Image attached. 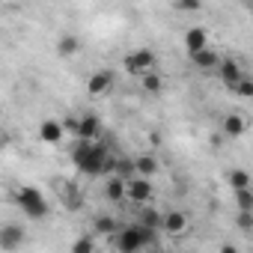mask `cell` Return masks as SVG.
Segmentation results:
<instances>
[{
  "label": "cell",
  "instance_id": "4",
  "mask_svg": "<svg viewBox=\"0 0 253 253\" xmlns=\"http://www.w3.org/2000/svg\"><path fill=\"white\" fill-rule=\"evenodd\" d=\"M27 232L21 223H3L0 226V250H6V253H15L21 244H24Z\"/></svg>",
  "mask_w": 253,
  "mask_h": 253
},
{
  "label": "cell",
  "instance_id": "6",
  "mask_svg": "<svg viewBox=\"0 0 253 253\" xmlns=\"http://www.w3.org/2000/svg\"><path fill=\"white\" fill-rule=\"evenodd\" d=\"M125 197H131L134 203H146L152 197V182L149 179H140V176L128 179V182H125Z\"/></svg>",
  "mask_w": 253,
  "mask_h": 253
},
{
  "label": "cell",
  "instance_id": "28",
  "mask_svg": "<svg viewBox=\"0 0 253 253\" xmlns=\"http://www.w3.org/2000/svg\"><path fill=\"white\" fill-rule=\"evenodd\" d=\"M217 253H238V247H235V244H220Z\"/></svg>",
  "mask_w": 253,
  "mask_h": 253
},
{
  "label": "cell",
  "instance_id": "2",
  "mask_svg": "<svg viewBox=\"0 0 253 253\" xmlns=\"http://www.w3.org/2000/svg\"><path fill=\"white\" fill-rule=\"evenodd\" d=\"M15 203H18V206H21V211H24L27 217H33V220H42V217L48 214V200H45V197H42V191H39V188H33V185L18 188Z\"/></svg>",
  "mask_w": 253,
  "mask_h": 253
},
{
  "label": "cell",
  "instance_id": "22",
  "mask_svg": "<svg viewBox=\"0 0 253 253\" xmlns=\"http://www.w3.org/2000/svg\"><path fill=\"white\" fill-rule=\"evenodd\" d=\"M72 253H95V241L89 235H78L72 241Z\"/></svg>",
  "mask_w": 253,
  "mask_h": 253
},
{
  "label": "cell",
  "instance_id": "27",
  "mask_svg": "<svg viewBox=\"0 0 253 253\" xmlns=\"http://www.w3.org/2000/svg\"><path fill=\"white\" fill-rule=\"evenodd\" d=\"M60 125H63V131H66V128H69V131H78V116H66Z\"/></svg>",
  "mask_w": 253,
  "mask_h": 253
},
{
  "label": "cell",
  "instance_id": "19",
  "mask_svg": "<svg viewBox=\"0 0 253 253\" xmlns=\"http://www.w3.org/2000/svg\"><path fill=\"white\" fill-rule=\"evenodd\" d=\"M92 146H95V143H86V140H78V143H75V149H72V161H75V167H81V164L86 161V155L92 152Z\"/></svg>",
  "mask_w": 253,
  "mask_h": 253
},
{
  "label": "cell",
  "instance_id": "10",
  "mask_svg": "<svg viewBox=\"0 0 253 253\" xmlns=\"http://www.w3.org/2000/svg\"><path fill=\"white\" fill-rule=\"evenodd\" d=\"M161 229L170 232V235L185 232L188 229V214L185 211H167V214H161Z\"/></svg>",
  "mask_w": 253,
  "mask_h": 253
},
{
  "label": "cell",
  "instance_id": "15",
  "mask_svg": "<svg viewBox=\"0 0 253 253\" xmlns=\"http://www.w3.org/2000/svg\"><path fill=\"white\" fill-rule=\"evenodd\" d=\"M104 197H107L110 203H119V200L125 197V179H119V176H107V185H104Z\"/></svg>",
  "mask_w": 253,
  "mask_h": 253
},
{
  "label": "cell",
  "instance_id": "20",
  "mask_svg": "<svg viewBox=\"0 0 253 253\" xmlns=\"http://www.w3.org/2000/svg\"><path fill=\"white\" fill-rule=\"evenodd\" d=\"M229 188L232 191H250V176L244 170H232L229 173Z\"/></svg>",
  "mask_w": 253,
  "mask_h": 253
},
{
  "label": "cell",
  "instance_id": "21",
  "mask_svg": "<svg viewBox=\"0 0 253 253\" xmlns=\"http://www.w3.org/2000/svg\"><path fill=\"white\" fill-rule=\"evenodd\" d=\"M140 226H143V229L158 232V229H161V214H158L155 209H146V211H143V217H140Z\"/></svg>",
  "mask_w": 253,
  "mask_h": 253
},
{
  "label": "cell",
  "instance_id": "26",
  "mask_svg": "<svg viewBox=\"0 0 253 253\" xmlns=\"http://www.w3.org/2000/svg\"><path fill=\"white\" fill-rule=\"evenodd\" d=\"M238 226H241V229H250V226H253L250 211H238Z\"/></svg>",
  "mask_w": 253,
  "mask_h": 253
},
{
  "label": "cell",
  "instance_id": "25",
  "mask_svg": "<svg viewBox=\"0 0 253 253\" xmlns=\"http://www.w3.org/2000/svg\"><path fill=\"white\" fill-rule=\"evenodd\" d=\"M176 12H200L203 3H197V0H182V3H173Z\"/></svg>",
  "mask_w": 253,
  "mask_h": 253
},
{
  "label": "cell",
  "instance_id": "24",
  "mask_svg": "<svg viewBox=\"0 0 253 253\" xmlns=\"http://www.w3.org/2000/svg\"><path fill=\"white\" fill-rule=\"evenodd\" d=\"M235 92H238L241 98H250V95H253V81H250V78L244 75V78H241V81L235 84Z\"/></svg>",
  "mask_w": 253,
  "mask_h": 253
},
{
  "label": "cell",
  "instance_id": "3",
  "mask_svg": "<svg viewBox=\"0 0 253 253\" xmlns=\"http://www.w3.org/2000/svg\"><path fill=\"white\" fill-rule=\"evenodd\" d=\"M155 66H158V57L149 51V48H140V51H134V54H128L122 60V69L128 72V75H149V72H155Z\"/></svg>",
  "mask_w": 253,
  "mask_h": 253
},
{
  "label": "cell",
  "instance_id": "8",
  "mask_svg": "<svg viewBox=\"0 0 253 253\" xmlns=\"http://www.w3.org/2000/svg\"><path fill=\"white\" fill-rule=\"evenodd\" d=\"M110 86H113V75H110L107 69L92 72V75H89V81H86V92H89V95H104Z\"/></svg>",
  "mask_w": 253,
  "mask_h": 253
},
{
  "label": "cell",
  "instance_id": "29",
  "mask_svg": "<svg viewBox=\"0 0 253 253\" xmlns=\"http://www.w3.org/2000/svg\"><path fill=\"white\" fill-rule=\"evenodd\" d=\"M0 119H3V110H0Z\"/></svg>",
  "mask_w": 253,
  "mask_h": 253
},
{
  "label": "cell",
  "instance_id": "18",
  "mask_svg": "<svg viewBox=\"0 0 253 253\" xmlns=\"http://www.w3.org/2000/svg\"><path fill=\"white\" fill-rule=\"evenodd\" d=\"M143 89H146V92H152V95H158V92L164 89V78H161L158 72H149V75H143Z\"/></svg>",
  "mask_w": 253,
  "mask_h": 253
},
{
  "label": "cell",
  "instance_id": "1",
  "mask_svg": "<svg viewBox=\"0 0 253 253\" xmlns=\"http://www.w3.org/2000/svg\"><path fill=\"white\" fill-rule=\"evenodd\" d=\"M155 235H158V232L143 229L140 223H137V226H125L122 232H116V247H119V253H140L146 244L155 241Z\"/></svg>",
  "mask_w": 253,
  "mask_h": 253
},
{
  "label": "cell",
  "instance_id": "11",
  "mask_svg": "<svg viewBox=\"0 0 253 253\" xmlns=\"http://www.w3.org/2000/svg\"><path fill=\"white\" fill-rule=\"evenodd\" d=\"M185 48H188V54H197V51L209 48V33H206V27H191V30L185 33Z\"/></svg>",
  "mask_w": 253,
  "mask_h": 253
},
{
  "label": "cell",
  "instance_id": "12",
  "mask_svg": "<svg viewBox=\"0 0 253 253\" xmlns=\"http://www.w3.org/2000/svg\"><path fill=\"white\" fill-rule=\"evenodd\" d=\"M131 164H134V176H140V179H152L158 173V158H152V155H140Z\"/></svg>",
  "mask_w": 253,
  "mask_h": 253
},
{
  "label": "cell",
  "instance_id": "7",
  "mask_svg": "<svg viewBox=\"0 0 253 253\" xmlns=\"http://www.w3.org/2000/svg\"><path fill=\"white\" fill-rule=\"evenodd\" d=\"M39 140L48 143V146H57L63 140V125H60V119H42L39 122Z\"/></svg>",
  "mask_w": 253,
  "mask_h": 253
},
{
  "label": "cell",
  "instance_id": "23",
  "mask_svg": "<svg viewBox=\"0 0 253 253\" xmlns=\"http://www.w3.org/2000/svg\"><path fill=\"white\" fill-rule=\"evenodd\" d=\"M238 211H253V191H235Z\"/></svg>",
  "mask_w": 253,
  "mask_h": 253
},
{
  "label": "cell",
  "instance_id": "16",
  "mask_svg": "<svg viewBox=\"0 0 253 253\" xmlns=\"http://www.w3.org/2000/svg\"><path fill=\"white\" fill-rule=\"evenodd\" d=\"M81 51V39L78 36H60L57 39V54L60 57H75Z\"/></svg>",
  "mask_w": 253,
  "mask_h": 253
},
{
  "label": "cell",
  "instance_id": "14",
  "mask_svg": "<svg viewBox=\"0 0 253 253\" xmlns=\"http://www.w3.org/2000/svg\"><path fill=\"white\" fill-rule=\"evenodd\" d=\"M247 131V122H244V116H238V113H229L226 119H223V134L226 137H241Z\"/></svg>",
  "mask_w": 253,
  "mask_h": 253
},
{
  "label": "cell",
  "instance_id": "13",
  "mask_svg": "<svg viewBox=\"0 0 253 253\" xmlns=\"http://www.w3.org/2000/svg\"><path fill=\"white\" fill-rule=\"evenodd\" d=\"M191 60H194V66L203 69V72H211V69H217V63H220V57H217L211 48H203V51L191 54Z\"/></svg>",
  "mask_w": 253,
  "mask_h": 253
},
{
  "label": "cell",
  "instance_id": "5",
  "mask_svg": "<svg viewBox=\"0 0 253 253\" xmlns=\"http://www.w3.org/2000/svg\"><path fill=\"white\" fill-rule=\"evenodd\" d=\"M98 131H101V122H98V116L95 113H84V116H78V140H86V143H92L95 137H98Z\"/></svg>",
  "mask_w": 253,
  "mask_h": 253
},
{
  "label": "cell",
  "instance_id": "17",
  "mask_svg": "<svg viewBox=\"0 0 253 253\" xmlns=\"http://www.w3.org/2000/svg\"><path fill=\"white\" fill-rule=\"evenodd\" d=\"M92 226H95L98 235H116V217L113 214H98Z\"/></svg>",
  "mask_w": 253,
  "mask_h": 253
},
{
  "label": "cell",
  "instance_id": "9",
  "mask_svg": "<svg viewBox=\"0 0 253 253\" xmlns=\"http://www.w3.org/2000/svg\"><path fill=\"white\" fill-rule=\"evenodd\" d=\"M217 69H220V72H217V75H220V81H223L229 89H235V84L244 78V69H241L235 60H220V63H217Z\"/></svg>",
  "mask_w": 253,
  "mask_h": 253
}]
</instances>
